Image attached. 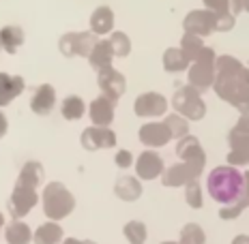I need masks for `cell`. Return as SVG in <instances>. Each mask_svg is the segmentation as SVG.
I'll return each instance as SVG.
<instances>
[{
	"mask_svg": "<svg viewBox=\"0 0 249 244\" xmlns=\"http://www.w3.org/2000/svg\"><path fill=\"white\" fill-rule=\"evenodd\" d=\"M97 81H99L101 95L112 98V101H118L124 95V90H127V80L114 66H106V69L97 71Z\"/></svg>",
	"mask_w": 249,
	"mask_h": 244,
	"instance_id": "ba28073f",
	"label": "cell"
},
{
	"mask_svg": "<svg viewBox=\"0 0 249 244\" xmlns=\"http://www.w3.org/2000/svg\"><path fill=\"white\" fill-rule=\"evenodd\" d=\"M228 163L230 165H247L249 163V144L232 146V150L228 152Z\"/></svg>",
	"mask_w": 249,
	"mask_h": 244,
	"instance_id": "836d02e7",
	"label": "cell"
},
{
	"mask_svg": "<svg viewBox=\"0 0 249 244\" xmlns=\"http://www.w3.org/2000/svg\"><path fill=\"white\" fill-rule=\"evenodd\" d=\"M163 124L170 129V133H172V139H183L189 135V122H187V118H183L180 114H170L168 118L163 120Z\"/></svg>",
	"mask_w": 249,
	"mask_h": 244,
	"instance_id": "f546056e",
	"label": "cell"
},
{
	"mask_svg": "<svg viewBox=\"0 0 249 244\" xmlns=\"http://www.w3.org/2000/svg\"><path fill=\"white\" fill-rule=\"evenodd\" d=\"M90 30L95 34H107L114 33V11L110 7H97L90 15Z\"/></svg>",
	"mask_w": 249,
	"mask_h": 244,
	"instance_id": "ffe728a7",
	"label": "cell"
},
{
	"mask_svg": "<svg viewBox=\"0 0 249 244\" xmlns=\"http://www.w3.org/2000/svg\"><path fill=\"white\" fill-rule=\"evenodd\" d=\"M95 43H97L95 33H67L60 37L58 48H60V54L67 56V58H73V56L88 58Z\"/></svg>",
	"mask_w": 249,
	"mask_h": 244,
	"instance_id": "8992f818",
	"label": "cell"
},
{
	"mask_svg": "<svg viewBox=\"0 0 249 244\" xmlns=\"http://www.w3.org/2000/svg\"><path fill=\"white\" fill-rule=\"evenodd\" d=\"M241 11H243V0H230V13L236 17Z\"/></svg>",
	"mask_w": 249,
	"mask_h": 244,
	"instance_id": "f35d334b",
	"label": "cell"
},
{
	"mask_svg": "<svg viewBox=\"0 0 249 244\" xmlns=\"http://www.w3.org/2000/svg\"><path fill=\"white\" fill-rule=\"evenodd\" d=\"M200 176V171L196 167H191L189 163H174L172 167H168L163 171V184L165 186H183V184H189L194 182L196 178Z\"/></svg>",
	"mask_w": 249,
	"mask_h": 244,
	"instance_id": "2e32d148",
	"label": "cell"
},
{
	"mask_svg": "<svg viewBox=\"0 0 249 244\" xmlns=\"http://www.w3.org/2000/svg\"><path fill=\"white\" fill-rule=\"evenodd\" d=\"M187 204L191 208H202V195H200V184L198 180L187 184Z\"/></svg>",
	"mask_w": 249,
	"mask_h": 244,
	"instance_id": "e575fe53",
	"label": "cell"
},
{
	"mask_svg": "<svg viewBox=\"0 0 249 244\" xmlns=\"http://www.w3.org/2000/svg\"><path fill=\"white\" fill-rule=\"evenodd\" d=\"M172 107L176 114H180L187 120H202L206 116V105L202 101V95L189 84L180 86L172 97Z\"/></svg>",
	"mask_w": 249,
	"mask_h": 244,
	"instance_id": "5b68a950",
	"label": "cell"
},
{
	"mask_svg": "<svg viewBox=\"0 0 249 244\" xmlns=\"http://www.w3.org/2000/svg\"><path fill=\"white\" fill-rule=\"evenodd\" d=\"M191 62L187 60V56L183 54V49L180 48H170L165 49L163 54V69L168 71V73H180V71L189 69Z\"/></svg>",
	"mask_w": 249,
	"mask_h": 244,
	"instance_id": "603a6c76",
	"label": "cell"
},
{
	"mask_svg": "<svg viewBox=\"0 0 249 244\" xmlns=\"http://www.w3.org/2000/svg\"><path fill=\"white\" fill-rule=\"evenodd\" d=\"M124 238H127L131 244H144L146 242V225L140 221H129L124 225Z\"/></svg>",
	"mask_w": 249,
	"mask_h": 244,
	"instance_id": "4dcf8cb0",
	"label": "cell"
},
{
	"mask_svg": "<svg viewBox=\"0 0 249 244\" xmlns=\"http://www.w3.org/2000/svg\"><path fill=\"white\" fill-rule=\"evenodd\" d=\"M56 105V92L50 84H41L39 88H35L33 98H30V110L37 116H48Z\"/></svg>",
	"mask_w": 249,
	"mask_h": 244,
	"instance_id": "e0dca14e",
	"label": "cell"
},
{
	"mask_svg": "<svg viewBox=\"0 0 249 244\" xmlns=\"http://www.w3.org/2000/svg\"><path fill=\"white\" fill-rule=\"evenodd\" d=\"M236 24V17L232 13H226V15H217V26H215V33H228L232 30Z\"/></svg>",
	"mask_w": 249,
	"mask_h": 244,
	"instance_id": "8d00e7d4",
	"label": "cell"
},
{
	"mask_svg": "<svg viewBox=\"0 0 249 244\" xmlns=\"http://www.w3.org/2000/svg\"><path fill=\"white\" fill-rule=\"evenodd\" d=\"M206 45L202 43V39L200 37H196V34H187L185 33V37L183 41H180V49H183V54L187 56V60L189 62H196L200 58V54L204 51Z\"/></svg>",
	"mask_w": 249,
	"mask_h": 244,
	"instance_id": "83f0119b",
	"label": "cell"
},
{
	"mask_svg": "<svg viewBox=\"0 0 249 244\" xmlns=\"http://www.w3.org/2000/svg\"><path fill=\"white\" fill-rule=\"evenodd\" d=\"M4 225V219H2V214H0V227H2Z\"/></svg>",
	"mask_w": 249,
	"mask_h": 244,
	"instance_id": "ee69618b",
	"label": "cell"
},
{
	"mask_svg": "<svg viewBox=\"0 0 249 244\" xmlns=\"http://www.w3.org/2000/svg\"><path fill=\"white\" fill-rule=\"evenodd\" d=\"M26 81L18 75L0 73V107H7L13 98H18L24 92Z\"/></svg>",
	"mask_w": 249,
	"mask_h": 244,
	"instance_id": "ac0fdd59",
	"label": "cell"
},
{
	"mask_svg": "<svg viewBox=\"0 0 249 244\" xmlns=\"http://www.w3.org/2000/svg\"><path fill=\"white\" fill-rule=\"evenodd\" d=\"M243 9H245V11L249 13V0H243Z\"/></svg>",
	"mask_w": 249,
	"mask_h": 244,
	"instance_id": "7bdbcfd3",
	"label": "cell"
},
{
	"mask_svg": "<svg viewBox=\"0 0 249 244\" xmlns=\"http://www.w3.org/2000/svg\"><path fill=\"white\" fill-rule=\"evenodd\" d=\"M136 171H138V178L142 180H155L159 178V176H163V159L159 157L157 152H153V150H146V152H142L136 161Z\"/></svg>",
	"mask_w": 249,
	"mask_h": 244,
	"instance_id": "4fadbf2b",
	"label": "cell"
},
{
	"mask_svg": "<svg viewBox=\"0 0 249 244\" xmlns=\"http://www.w3.org/2000/svg\"><path fill=\"white\" fill-rule=\"evenodd\" d=\"M62 244H95V242H88V240L82 242V240H73V238H67V240L62 242Z\"/></svg>",
	"mask_w": 249,
	"mask_h": 244,
	"instance_id": "60d3db41",
	"label": "cell"
},
{
	"mask_svg": "<svg viewBox=\"0 0 249 244\" xmlns=\"http://www.w3.org/2000/svg\"><path fill=\"white\" fill-rule=\"evenodd\" d=\"M39 197H37V189H30V186H24V184H15L13 189V195L9 199V212L15 221L26 216L35 206H37Z\"/></svg>",
	"mask_w": 249,
	"mask_h": 244,
	"instance_id": "9c48e42d",
	"label": "cell"
},
{
	"mask_svg": "<svg viewBox=\"0 0 249 244\" xmlns=\"http://www.w3.org/2000/svg\"><path fill=\"white\" fill-rule=\"evenodd\" d=\"M0 49H2V45H0Z\"/></svg>",
	"mask_w": 249,
	"mask_h": 244,
	"instance_id": "f6af8a7d",
	"label": "cell"
},
{
	"mask_svg": "<svg viewBox=\"0 0 249 244\" xmlns=\"http://www.w3.org/2000/svg\"><path fill=\"white\" fill-rule=\"evenodd\" d=\"M213 90L241 114H249V69L234 56H217Z\"/></svg>",
	"mask_w": 249,
	"mask_h": 244,
	"instance_id": "6da1fadb",
	"label": "cell"
},
{
	"mask_svg": "<svg viewBox=\"0 0 249 244\" xmlns=\"http://www.w3.org/2000/svg\"><path fill=\"white\" fill-rule=\"evenodd\" d=\"M60 114H62V118H67V120H80V118L86 114V103L77 95H69L65 101H62Z\"/></svg>",
	"mask_w": 249,
	"mask_h": 244,
	"instance_id": "4316f807",
	"label": "cell"
},
{
	"mask_svg": "<svg viewBox=\"0 0 249 244\" xmlns=\"http://www.w3.org/2000/svg\"><path fill=\"white\" fill-rule=\"evenodd\" d=\"M116 195L124 201H136L140 195H142V184H140L138 178H131V176H123L118 178L116 186H114Z\"/></svg>",
	"mask_w": 249,
	"mask_h": 244,
	"instance_id": "44dd1931",
	"label": "cell"
},
{
	"mask_svg": "<svg viewBox=\"0 0 249 244\" xmlns=\"http://www.w3.org/2000/svg\"><path fill=\"white\" fill-rule=\"evenodd\" d=\"M110 45L114 49V58H124V56L131 54V41L124 33H112Z\"/></svg>",
	"mask_w": 249,
	"mask_h": 244,
	"instance_id": "1f68e13d",
	"label": "cell"
},
{
	"mask_svg": "<svg viewBox=\"0 0 249 244\" xmlns=\"http://www.w3.org/2000/svg\"><path fill=\"white\" fill-rule=\"evenodd\" d=\"M82 146L86 150H101L116 146V133L110 127H88L82 133Z\"/></svg>",
	"mask_w": 249,
	"mask_h": 244,
	"instance_id": "8fae6325",
	"label": "cell"
},
{
	"mask_svg": "<svg viewBox=\"0 0 249 244\" xmlns=\"http://www.w3.org/2000/svg\"><path fill=\"white\" fill-rule=\"evenodd\" d=\"M22 43H24V30L19 26H4V28H0V45L9 54H15Z\"/></svg>",
	"mask_w": 249,
	"mask_h": 244,
	"instance_id": "7402d4cb",
	"label": "cell"
},
{
	"mask_svg": "<svg viewBox=\"0 0 249 244\" xmlns=\"http://www.w3.org/2000/svg\"><path fill=\"white\" fill-rule=\"evenodd\" d=\"M206 189L217 204L234 206L245 199V176L234 165H221L209 174Z\"/></svg>",
	"mask_w": 249,
	"mask_h": 244,
	"instance_id": "7a4b0ae2",
	"label": "cell"
},
{
	"mask_svg": "<svg viewBox=\"0 0 249 244\" xmlns=\"http://www.w3.org/2000/svg\"><path fill=\"white\" fill-rule=\"evenodd\" d=\"M116 165H118L121 169L131 167V165H133V154L129 152V150H121V152L116 154Z\"/></svg>",
	"mask_w": 249,
	"mask_h": 244,
	"instance_id": "74e56055",
	"label": "cell"
},
{
	"mask_svg": "<svg viewBox=\"0 0 249 244\" xmlns=\"http://www.w3.org/2000/svg\"><path fill=\"white\" fill-rule=\"evenodd\" d=\"M217 26V15L200 9V11H191L187 13V17L183 19V28L187 34H196V37H209L211 33H215Z\"/></svg>",
	"mask_w": 249,
	"mask_h": 244,
	"instance_id": "52a82bcc",
	"label": "cell"
},
{
	"mask_svg": "<svg viewBox=\"0 0 249 244\" xmlns=\"http://www.w3.org/2000/svg\"><path fill=\"white\" fill-rule=\"evenodd\" d=\"M228 142L230 146H238V144H249V114H243L238 118L230 133H228Z\"/></svg>",
	"mask_w": 249,
	"mask_h": 244,
	"instance_id": "f1b7e54d",
	"label": "cell"
},
{
	"mask_svg": "<svg viewBox=\"0 0 249 244\" xmlns=\"http://www.w3.org/2000/svg\"><path fill=\"white\" fill-rule=\"evenodd\" d=\"M33 240H35V244H58L62 240L60 225L56 221L45 223V225H41L39 229L33 233Z\"/></svg>",
	"mask_w": 249,
	"mask_h": 244,
	"instance_id": "484cf974",
	"label": "cell"
},
{
	"mask_svg": "<svg viewBox=\"0 0 249 244\" xmlns=\"http://www.w3.org/2000/svg\"><path fill=\"white\" fill-rule=\"evenodd\" d=\"M112 60H114V49L110 45V39H101L95 43L90 56H88V62L95 71H101L106 66H112Z\"/></svg>",
	"mask_w": 249,
	"mask_h": 244,
	"instance_id": "d6986e66",
	"label": "cell"
},
{
	"mask_svg": "<svg viewBox=\"0 0 249 244\" xmlns=\"http://www.w3.org/2000/svg\"><path fill=\"white\" fill-rule=\"evenodd\" d=\"M114 107H116V101L107 97H97L95 101L90 103V122L92 127H110L112 120H114Z\"/></svg>",
	"mask_w": 249,
	"mask_h": 244,
	"instance_id": "9a60e30c",
	"label": "cell"
},
{
	"mask_svg": "<svg viewBox=\"0 0 249 244\" xmlns=\"http://www.w3.org/2000/svg\"><path fill=\"white\" fill-rule=\"evenodd\" d=\"M217 54L211 48H204V51L200 54V58L189 65V86L196 88L200 92H206L209 88H213V81H215L217 75Z\"/></svg>",
	"mask_w": 249,
	"mask_h": 244,
	"instance_id": "277c9868",
	"label": "cell"
},
{
	"mask_svg": "<svg viewBox=\"0 0 249 244\" xmlns=\"http://www.w3.org/2000/svg\"><path fill=\"white\" fill-rule=\"evenodd\" d=\"M140 142L148 148H161L172 139V133L163 122H148L140 129Z\"/></svg>",
	"mask_w": 249,
	"mask_h": 244,
	"instance_id": "5bb4252c",
	"label": "cell"
},
{
	"mask_svg": "<svg viewBox=\"0 0 249 244\" xmlns=\"http://www.w3.org/2000/svg\"><path fill=\"white\" fill-rule=\"evenodd\" d=\"M7 129H9V122H7V116H4L2 112H0V137H2L4 133H7Z\"/></svg>",
	"mask_w": 249,
	"mask_h": 244,
	"instance_id": "ab89813d",
	"label": "cell"
},
{
	"mask_svg": "<svg viewBox=\"0 0 249 244\" xmlns=\"http://www.w3.org/2000/svg\"><path fill=\"white\" fill-rule=\"evenodd\" d=\"M245 199L249 204V174H245Z\"/></svg>",
	"mask_w": 249,
	"mask_h": 244,
	"instance_id": "b9f144b4",
	"label": "cell"
},
{
	"mask_svg": "<svg viewBox=\"0 0 249 244\" xmlns=\"http://www.w3.org/2000/svg\"><path fill=\"white\" fill-rule=\"evenodd\" d=\"M75 208V199L69 193L65 184L60 182H50L43 191V212L52 221H60L69 216V212Z\"/></svg>",
	"mask_w": 249,
	"mask_h": 244,
	"instance_id": "3957f363",
	"label": "cell"
},
{
	"mask_svg": "<svg viewBox=\"0 0 249 244\" xmlns=\"http://www.w3.org/2000/svg\"><path fill=\"white\" fill-rule=\"evenodd\" d=\"M176 154L180 157L183 163H189L191 167H196L202 174V169H204V150H202L200 142L196 137H191V135H187V137L178 139V146H176Z\"/></svg>",
	"mask_w": 249,
	"mask_h": 244,
	"instance_id": "7c38bea8",
	"label": "cell"
},
{
	"mask_svg": "<svg viewBox=\"0 0 249 244\" xmlns=\"http://www.w3.org/2000/svg\"><path fill=\"white\" fill-rule=\"evenodd\" d=\"M204 7L215 15H226L230 13V0H204Z\"/></svg>",
	"mask_w": 249,
	"mask_h": 244,
	"instance_id": "d590c367",
	"label": "cell"
},
{
	"mask_svg": "<svg viewBox=\"0 0 249 244\" xmlns=\"http://www.w3.org/2000/svg\"><path fill=\"white\" fill-rule=\"evenodd\" d=\"M204 231H202L200 225H196V223H189V225H185V229L180 231V242L183 244H204Z\"/></svg>",
	"mask_w": 249,
	"mask_h": 244,
	"instance_id": "d6a6232c",
	"label": "cell"
},
{
	"mask_svg": "<svg viewBox=\"0 0 249 244\" xmlns=\"http://www.w3.org/2000/svg\"><path fill=\"white\" fill-rule=\"evenodd\" d=\"M41 180H43V167H41V163H37V161H28V163L22 167V171H19L18 184L30 186V189H37Z\"/></svg>",
	"mask_w": 249,
	"mask_h": 244,
	"instance_id": "d4e9b609",
	"label": "cell"
},
{
	"mask_svg": "<svg viewBox=\"0 0 249 244\" xmlns=\"http://www.w3.org/2000/svg\"><path fill=\"white\" fill-rule=\"evenodd\" d=\"M133 112L140 118H157L168 112V98L159 92H144L133 103Z\"/></svg>",
	"mask_w": 249,
	"mask_h": 244,
	"instance_id": "30bf717a",
	"label": "cell"
},
{
	"mask_svg": "<svg viewBox=\"0 0 249 244\" xmlns=\"http://www.w3.org/2000/svg\"><path fill=\"white\" fill-rule=\"evenodd\" d=\"M4 240L9 244H28L33 240V231H30V227L26 225L22 221H13L7 225V229H4Z\"/></svg>",
	"mask_w": 249,
	"mask_h": 244,
	"instance_id": "cb8c5ba5",
	"label": "cell"
}]
</instances>
